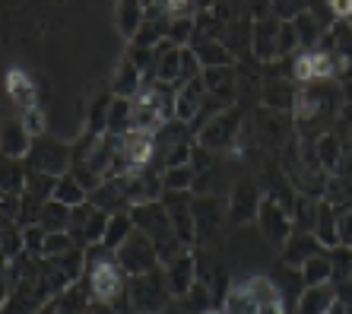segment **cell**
Segmentation results:
<instances>
[{"instance_id": "obj_1", "label": "cell", "mask_w": 352, "mask_h": 314, "mask_svg": "<svg viewBox=\"0 0 352 314\" xmlns=\"http://www.w3.org/2000/svg\"><path fill=\"white\" fill-rule=\"evenodd\" d=\"M346 105L343 86L336 80H320V83H308L298 86L292 102V115H295V127L305 140H318L324 133H330L340 108Z\"/></svg>"}, {"instance_id": "obj_2", "label": "cell", "mask_w": 352, "mask_h": 314, "mask_svg": "<svg viewBox=\"0 0 352 314\" xmlns=\"http://www.w3.org/2000/svg\"><path fill=\"white\" fill-rule=\"evenodd\" d=\"M127 292H131L133 314H162L175 298L162 267L143 273V276H127Z\"/></svg>"}, {"instance_id": "obj_3", "label": "cell", "mask_w": 352, "mask_h": 314, "mask_svg": "<svg viewBox=\"0 0 352 314\" xmlns=\"http://www.w3.org/2000/svg\"><path fill=\"white\" fill-rule=\"evenodd\" d=\"M108 216L105 210L92 207L89 200L86 203H80V207L70 210V229H67V235L74 238L76 248H92V245H102V238H105V229H108Z\"/></svg>"}, {"instance_id": "obj_4", "label": "cell", "mask_w": 352, "mask_h": 314, "mask_svg": "<svg viewBox=\"0 0 352 314\" xmlns=\"http://www.w3.org/2000/svg\"><path fill=\"white\" fill-rule=\"evenodd\" d=\"M115 260L124 270V276H143V273L162 267L159 264V254H156V245H153L149 235H143L140 229H133L131 238L115 251Z\"/></svg>"}, {"instance_id": "obj_5", "label": "cell", "mask_w": 352, "mask_h": 314, "mask_svg": "<svg viewBox=\"0 0 352 314\" xmlns=\"http://www.w3.org/2000/svg\"><path fill=\"white\" fill-rule=\"evenodd\" d=\"M226 210H222L219 197L200 194L194 197V245L197 248H213L219 241L222 229H226Z\"/></svg>"}, {"instance_id": "obj_6", "label": "cell", "mask_w": 352, "mask_h": 314, "mask_svg": "<svg viewBox=\"0 0 352 314\" xmlns=\"http://www.w3.org/2000/svg\"><path fill=\"white\" fill-rule=\"evenodd\" d=\"M70 166H74V146L45 140V137H35L32 149H29V168H32V172L60 178V175L70 172Z\"/></svg>"}, {"instance_id": "obj_7", "label": "cell", "mask_w": 352, "mask_h": 314, "mask_svg": "<svg viewBox=\"0 0 352 314\" xmlns=\"http://www.w3.org/2000/svg\"><path fill=\"white\" fill-rule=\"evenodd\" d=\"M257 225H261V235L270 245H276V248H283L289 238H292L295 232V223H292V213H289L279 200L273 197H263L261 203V213H257Z\"/></svg>"}, {"instance_id": "obj_8", "label": "cell", "mask_w": 352, "mask_h": 314, "mask_svg": "<svg viewBox=\"0 0 352 314\" xmlns=\"http://www.w3.org/2000/svg\"><path fill=\"white\" fill-rule=\"evenodd\" d=\"M261 203H263V190L254 178H241L232 190V200H229V225H248V223H257V213H261Z\"/></svg>"}, {"instance_id": "obj_9", "label": "cell", "mask_w": 352, "mask_h": 314, "mask_svg": "<svg viewBox=\"0 0 352 314\" xmlns=\"http://www.w3.org/2000/svg\"><path fill=\"white\" fill-rule=\"evenodd\" d=\"M241 131V111L238 108H226L222 115H216L210 124L200 131V146L204 149H232Z\"/></svg>"}, {"instance_id": "obj_10", "label": "cell", "mask_w": 352, "mask_h": 314, "mask_svg": "<svg viewBox=\"0 0 352 314\" xmlns=\"http://www.w3.org/2000/svg\"><path fill=\"white\" fill-rule=\"evenodd\" d=\"M204 99H206V83H204V74H200L175 92V121L190 127L194 117L200 115V108H204Z\"/></svg>"}, {"instance_id": "obj_11", "label": "cell", "mask_w": 352, "mask_h": 314, "mask_svg": "<svg viewBox=\"0 0 352 314\" xmlns=\"http://www.w3.org/2000/svg\"><path fill=\"white\" fill-rule=\"evenodd\" d=\"M279 25H283V19H276V16L254 19V25H251V51H254V58L261 60V64H273V60H276Z\"/></svg>"}, {"instance_id": "obj_12", "label": "cell", "mask_w": 352, "mask_h": 314, "mask_svg": "<svg viewBox=\"0 0 352 314\" xmlns=\"http://www.w3.org/2000/svg\"><path fill=\"white\" fill-rule=\"evenodd\" d=\"M324 245L318 241L314 232H292V238L283 245V267H292V270H302L305 260L324 254Z\"/></svg>"}, {"instance_id": "obj_13", "label": "cell", "mask_w": 352, "mask_h": 314, "mask_svg": "<svg viewBox=\"0 0 352 314\" xmlns=\"http://www.w3.org/2000/svg\"><path fill=\"white\" fill-rule=\"evenodd\" d=\"M165 276H168V286H172L175 298H188L190 286L197 282V257L190 254V251L178 254L172 264L165 267Z\"/></svg>"}, {"instance_id": "obj_14", "label": "cell", "mask_w": 352, "mask_h": 314, "mask_svg": "<svg viewBox=\"0 0 352 314\" xmlns=\"http://www.w3.org/2000/svg\"><path fill=\"white\" fill-rule=\"evenodd\" d=\"M29 140H32V137H29V131L23 127L19 117H13V121H7V124L0 127V153H3V159L29 156V149H32Z\"/></svg>"}, {"instance_id": "obj_15", "label": "cell", "mask_w": 352, "mask_h": 314, "mask_svg": "<svg viewBox=\"0 0 352 314\" xmlns=\"http://www.w3.org/2000/svg\"><path fill=\"white\" fill-rule=\"evenodd\" d=\"M330 133H333L336 140H340V146H343V168H340V175L352 178V102H346V105L340 108V115H336Z\"/></svg>"}, {"instance_id": "obj_16", "label": "cell", "mask_w": 352, "mask_h": 314, "mask_svg": "<svg viewBox=\"0 0 352 314\" xmlns=\"http://www.w3.org/2000/svg\"><path fill=\"white\" fill-rule=\"evenodd\" d=\"M140 89H143V74H140V67L131 58H124L115 80H111V96L115 99H133Z\"/></svg>"}, {"instance_id": "obj_17", "label": "cell", "mask_w": 352, "mask_h": 314, "mask_svg": "<svg viewBox=\"0 0 352 314\" xmlns=\"http://www.w3.org/2000/svg\"><path fill=\"white\" fill-rule=\"evenodd\" d=\"M336 302V289L333 282L327 286H311V289H302L298 295V314H327V308Z\"/></svg>"}, {"instance_id": "obj_18", "label": "cell", "mask_w": 352, "mask_h": 314, "mask_svg": "<svg viewBox=\"0 0 352 314\" xmlns=\"http://www.w3.org/2000/svg\"><path fill=\"white\" fill-rule=\"evenodd\" d=\"M133 216L131 210H121V213H111L108 216V229H105V238H102V245H105L108 251H118L124 245V241L133 235Z\"/></svg>"}, {"instance_id": "obj_19", "label": "cell", "mask_w": 352, "mask_h": 314, "mask_svg": "<svg viewBox=\"0 0 352 314\" xmlns=\"http://www.w3.org/2000/svg\"><path fill=\"white\" fill-rule=\"evenodd\" d=\"M25 184H29V168L23 166V159H3L0 162V190L23 197Z\"/></svg>"}, {"instance_id": "obj_20", "label": "cell", "mask_w": 352, "mask_h": 314, "mask_svg": "<svg viewBox=\"0 0 352 314\" xmlns=\"http://www.w3.org/2000/svg\"><path fill=\"white\" fill-rule=\"evenodd\" d=\"M146 19V7L143 0H118V29H121L127 38L140 32V25Z\"/></svg>"}, {"instance_id": "obj_21", "label": "cell", "mask_w": 352, "mask_h": 314, "mask_svg": "<svg viewBox=\"0 0 352 314\" xmlns=\"http://www.w3.org/2000/svg\"><path fill=\"white\" fill-rule=\"evenodd\" d=\"M219 314H257V298L251 295L248 282H238V286H232L226 292Z\"/></svg>"}, {"instance_id": "obj_22", "label": "cell", "mask_w": 352, "mask_h": 314, "mask_svg": "<svg viewBox=\"0 0 352 314\" xmlns=\"http://www.w3.org/2000/svg\"><path fill=\"white\" fill-rule=\"evenodd\" d=\"M318 210H320V200L318 197H311V194H295V203H292L295 232H314Z\"/></svg>"}, {"instance_id": "obj_23", "label": "cell", "mask_w": 352, "mask_h": 314, "mask_svg": "<svg viewBox=\"0 0 352 314\" xmlns=\"http://www.w3.org/2000/svg\"><path fill=\"white\" fill-rule=\"evenodd\" d=\"M7 92L10 99L16 102V108H35V86L32 80H29V74H23V70H10L7 74Z\"/></svg>"}, {"instance_id": "obj_24", "label": "cell", "mask_w": 352, "mask_h": 314, "mask_svg": "<svg viewBox=\"0 0 352 314\" xmlns=\"http://www.w3.org/2000/svg\"><path fill=\"white\" fill-rule=\"evenodd\" d=\"M298 273H302V286H305V289H311V286H327L330 276H333V267H330L327 251H324V254H318V257H311V260H305Z\"/></svg>"}, {"instance_id": "obj_25", "label": "cell", "mask_w": 352, "mask_h": 314, "mask_svg": "<svg viewBox=\"0 0 352 314\" xmlns=\"http://www.w3.org/2000/svg\"><path fill=\"white\" fill-rule=\"evenodd\" d=\"M54 200L74 210V207H80V203H86V200H89V190H86L80 181H76L74 172H67V175H60V178H58V188H54Z\"/></svg>"}, {"instance_id": "obj_26", "label": "cell", "mask_w": 352, "mask_h": 314, "mask_svg": "<svg viewBox=\"0 0 352 314\" xmlns=\"http://www.w3.org/2000/svg\"><path fill=\"white\" fill-rule=\"evenodd\" d=\"M324 203H330L333 210H346L352 207V178L346 175H330L327 178V188H324Z\"/></svg>"}, {"instance_id": "obj_27", "label": "cell", "mask_w": 352, "mask_h": 314, "mask_svg": "<svg viewBox=\"0 0 352 314\" xmlns=\"http://www.w3.org/2000/svg\"><path fill=\"white\" fill-rule=\"evenodd\" d=\"M318 159H320V168L327 175H340V168H343V146H340V140L333 133L318 137Z\"/></svg>"}, {"instance_id": "obj_28", "label": "cell", "mask_w": 352, "mask_h": 314, "mask_svg": "<svg viewBox=\"0 0 352 314\" xmlns=\"http://www.w3.org/2000/svg\"><path fill=\"white\" fill-rule=\"evenodd\" d=\"M314 235H318V241H320V245H324L327 251L340 245V235H336V210L330 207V203H324V200H320V210H318Z\"/></svg>"}, {"instance_id": "obj_29", "label": "cell", "mask_w": 352, "mask_h": 314, "mask_svg": "<svg viewBox=\"0 0 352 314\" xmlns=\"http://www.w3.org/2000/svg\"><path fill=\"white\" fill-rule=\"evenodd\" d=\"M38 225L45 232H67L70 229V207L58 203V200H48L45 207H41V216H38Z\"/></svg>"}, {"instance_id": "obj_30", "label": "cell", "mask_w": 352, "mask_h": 314, "mask_svg": "<svg viewBox=\"0 0 352 314\" xmlns=\"http://www.w3.org/2000/svg\"><path fill=\"white\" fill-rule=\"evenodd\" d=\"M330 257V267H333V276H330V282L333 286H340V282H349L352 280V248H346V245H336V248L327 251Z\"/></svg>"}, {"instance_id": "obj_31", "label": "cell", "mask_w": 352, "mask_h": 314, "mask_svg": "<svg viewBox=\"0 0 352 314\" xmlns=\"http://www.w3.org/2000/svg\"><path fill=\"white\" fill-rule=\"evenodd\" d=\"M197 181V172L190 166H178V168H165L162 172V188L165 190H190Z\"/></svg>"}, {"instance_id": "obj_32", "label": "cell", "mask_w": 352, "mask_h": 314, "mask_svg": "<svg viewBox=\"0 0 352 314\" xmlns=\"http://www.w3.org/2000/svg\"><path fill=\"white\" fill-rule=\"evenodd\" d=\"M190 38H194V16H178L168 23V42L175 48H184Z\"/></svg>"}, {"instance_id": "obj_33", "label": "cell", "mask_w": 352, "mask_h": 314, "mask_svg": "<svg viewBox=\"0 0 352 314\" xmlns=\"http://www.w3.org/2000/svg\"><path fill=\"white\" fill-rule=\"evenodd\" d=\"M45 238H48V232L41 229L38 223L35 225H25L23 229V251L32 257H41L45 254Z\"/></svg>"}, {"instance_id": "obj_34", "label": "cell", "mask_w": 352, "mask_h": 314, "mask_svg": "<svg viewBox=\"0 0 352 314\" xmlns=\"http://www.w3.org/2000/svg\"><path fill=\"white\" fill-rule=\"evenodd\" d=\"M19 121H23V127L25 131H29V137H45V131H48V121H45V111H41L38 105L35 108H25L23 111V117H19Z\"/></svg>"}, {"instance_id": "obj_35", "label": "cell", "mask_w": 352, "mask_h": 314, "mask_svg": "<svg viewBox=\"0 0 352 314\" xmlns=\"http://www.w3.org/2000/svg\"><path fill=\"white\" fill-rule=\"evenodd\" d=\"M305 10H308V0H273V16L283 23H292Z\"/></svg>"}, {"instance_id": "obj_36", "label": "cell", "mask_w": 352, "mask_h": 314, "mask_svg": "<svg viewBox=\"0 0 352 314\" xmlns=\"http://www.w3.org/2000/svg\"><path fill=\"white\" fill-rule=\"evenodd\" d=\"M70 248H74V238H70L67 232H51L48 238H45V254L41 257H60Z\"/></svg>"}, {"instance_id": "obj_37", "label": "cell", "mask_w": 352, "mask_h": 314, "mask_svg": "<svg viewBox=\"0 0 352 314\" xmlns=\"http://www.w3.org/2000/svg\"><path fill=\"white\" fill-rule=\"evenodd\" d=\"M336 235H340V245L352 248V207L336 210Z\"/></svg>"}, {"instance_id": "obj_38", "label": "cell", "mask_w": 352, "mask_h": 314, "mask_svg": "<svg viewBox=\"0 0 352 314\" xmlns=\"http://www.w3.org/2000/svg\"><path fill=\"white\" fill-rule=\"evenodd\" d=\"M162 7L172 19H178V16H190V10H194L197 3L194 0H162Z\"/></svg>"}, {"instance_id": "obj_39", "label": "cell", "mask_w": 352, "mask_h": 314, "mask_svg": "<svg viewBox=\"0 0 352 314\" xmlns=\"http://www.w3.org/2000/svg\"><path fill=\"white\" fill-rule=\"evenodd\" d=\"M248 7V16L263 19V16H273V0H245Z\"/></svg>"}, {"instance_id": "obj_40", "label": "cell", "mask_w": 352, "mask_h": 314, "mask_svg": "<svg viewBox=\"0 0 352 314\" xmlns=\"http://www.w3.org/2000/svg\"><path fill=\"white\" fill-rule=\"evenodd\" d=\"M333 19H352V0H327Z\"/></svg>"}, {"instance_id": "obj_41", "label": "cell", "mask_w": 352, "mask_h": 314, "mask_svg": "<svg viewBox=\"0 0 352 314\" xmlns=\"http://www.w3.org/2000/svg\"><path fill=\"white\" fill-rule=\"evenodd\" d=\"M257 314H286V305H283V295L261 302V305H257Z\"/></svg>"}, {"instance_id": "obj_42", "label": "cell", "mask_w": 352, "mask_h": 314, "mask_svg": "<svg viewBox=\"0 0 352 314\" xmlns=\"http://www.w3.org/2000/svg\"><path fill=\"white\" fill-rule=\"evenodd\" d=\"M10 295H13V280H10L7 264H0V305H3Z\"/></svg>"}, {"instance_id": "obj_43", "label": "cell", "mask_w": 352, "mask_h": 314, "mask_svg": "<svg viewBox=\"0 0 352 314\" xmlns=\"http://www.w3.org/2000/svg\"><path fill=\"white\" fill-rule=\"evenodd\" d=\"M343 96H346V102H352V80L349 83H343Z\"/></svg>"}, {"instance_id": "obj_44", "label": "cell", "mask_w": 352, "mask_h": 314, "mask_svg": "<svg viewBox=\"0 0 352 314\" xmlns=\"http://www.w3.org/2000/svg\"><path fill=\"white\" fill-rule=\"evenodd\" d=\"M206 314H216V311H206Z\"/></svg>"}, {"instance_id": "obj_45", "label": "cell", "mask_w": 352, "mask_h": 314, "mask_svg": "<svg viewBox=\"0 0 352 314\" xmlns=\"http://www.w3.org/2000/svg\"><path fill=\"white\" fill-rule=\"evenodd\" d=\"M0 314H3V311H0Z\"/></svg>"}]
</instances>
